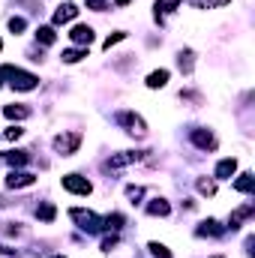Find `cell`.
I'll list each match as a JSON object with an SVG mask.
<instances>
[{"label": "cell", "instance_id": "36", "mask_svg": "<svg viewBox=\"0 0 255 258\" xmlns=\"http://www.w3.org/2000/svg\"><path fill=\"white\" fill-rule=\"evenodd\" d=\"M114 3H117V6H126V3H132V0H114Z\"/></svg>", "mask_w": 255, "mask_h": 258}, {"label": "cell", "instance_id": "40", "mask_svg": "<svg viewBox=\"0 0 255 258\" xmlns=\"http://www.w3.org/2000/svg\"><path fill=\"white\" fill-rule=\"evenodd\" d=\"M0 78H3V75H0Z\"/></svg>", "mask_w": 255, "mask_h": 258}, {"label": "cell", "instance_id": "3", "mask_svg": "<svg viewBox=\"0 0 255 258\" xmlns=\"http://www.w3.org/2000/svg\"><path fill=\"white\" fill-rule=\"evenodd\" d=\"M78 147H81V132H63L54 138V153L60 156H72Z\"/></svg>", "mask_w": 255, "mask_h": 258}, {"label": "cell", "instance_id": "24", "mask_svg": "<svg viewBox=\"0 0 255 258\" xmlns=\"http://www.w3.org/2000/svg\"><path fill=\"white\" fill-rule=\"evenodd\" d=\"M3 231L12 237H27V225H21V222H3Z\"/></svg>", "mask_w": 255, "mask_h": 258}, {"label": "cell", "instance_id": "5", "mask_svg": "<svg viewBox=\"0 0 255 258\" xmlns=\"http://www.w3.org/2000/svg\"><path fill=\"white\" fill-rule=\"evenodd\" d=\"M60 183H63L66 192H75V195H90V192H93L90 180H87V177H81V174H66Z\"/></svg>", "mask_w": 255, "mask_h": 258}, {"label": "cell", "instance_id": "27", "mask_svg": "<svg viewBox=\"0 0 255 258\" xmlns=\"http://www.w3.org/2000/svg\"><path fill=\"white\" fill-rule=\"evenodd\" d=\"M195 186H198V192H201V195H216V183H213V180L198 177V183H195Z\"/></svg>", "mask_w": 255, "mask_h": 258}, {"label": "cell", "instance_id": "38", "mask_svg": "<svg viewBox=\"0 0 255 258\" xmlns=\"http://www.w3.org/2000/svg\"><path fill=\"white\" fill-rule=\"evenodd\" d=\"M213 258H222V255H213Z\"/></svg>", "mask_w": 255, "mask_h": 258}, {"label": "cell", "instance_id": "7", "mask_svg": "<svg viewBox=\"0 0 255 258\" xmlns=\"http://www.w3.org/2000/svg\"><path fill=\"white\" fill-rule=\"evenodd\" d=\"M189 138H192V144L201 147V150H216V138H213L210 129H192Z\"/></svg>", "mask_w": 255, "mask_h": 258}, {"label": "cell", "instance_id": "30", "mask_svg": "<svg viewBox=\"0 0 255 258\" xmlns=\"http://www.w3.org/2000/svg\"><path fill=\"white\" fill-rule=\"evenodd\" d=\"M123 39H126V33H123V30H117V33H111V36L105 39V48H111V45H117V42H123Z\"/></svg>", "mask_w": 255, "mask_h": 258}, {"label": "cell", "instance_id": "12", "mask_svg": "<svg viewBox=\"0 0 255 258\" xmlns=\"http://www.w3.org/2000/svg\"><path fill=\"white\" fill-rule=\"evenodd\" d=\"M78 15V6L75 3H63V6H57V12H54V24H66V21H72Z\"/></svg>", "mask_w": 255, "mask_h": 258}, {"label": "cell", "instance_id": "2", "mask_svg": "<svg viewBox=\"0 0 255 258\" xmlns=\"http://www.w3.org/2000/svg\"><path fill=\"white\" fill-rule=\"evenodd\" d=\"M69 219L81 228V231H87V234H96V231H102V219L93 213V210H84V207H72L69 210Z\"/></svg>", "mask_w": 255, "mask_h": 258}, {"label": "cell", "instance_id": "17", "mask_svg": "<svg viewBox=\"0 0 255 258\" xmlns=\"http://www.w3.org/2000/svg\"><path fill=\"white\" fill-rule=\"evenodd\" d=\"M234 189H237V192H243V195H249L255 189V177L249 174V171H243V174L234 180Z\"/></svg>", "mask_w": 255, "mask_h": 258}, {"label": "cell", "instance_id": "1", "mask_svg": "<svg viewBox=\"0 0 255 258\" xmlns=\"http://www.w3.org/2000/svg\"><path fill=\"white\" fill-rule=\"evenodd\" d=\"M0 75H3V78H9V84H12L15 90H33V87L39 84V78H36L33 72L15 69V66H0Z\"/></svg>", "mask_w": 255, "mask_h": 258}, {"label": "cell", "instance_id": "32", "mask_svg": "<svg viewBox=\"0 0 255 258\" xmlns=\"http://www.w3.org/2000/svg\"><path fill=\"white\" fill-rule=\"evenodd\" d=\"M114 246H117V234H111V237H105V240H102V252H111Z\"/></svg>", "mask_w": 255, "mask_h": 258}, {"label": "cell", "instance_id": "21", "mask_svg": "<svg viewBox=\"0 0 255 258\" xmlns=\"http://www.w3.org/2000/svg\"><path fill=\"white\" fill-rule=\"evenodd\" d=\"M177 66H180V72H186V75L192 72V66H195V54H192L189 48L177 54Z\"/></svg>", "mask_w": 255, "mask_h": 258}, {"label": "cell", "instance_id": "39", "mask_svg": "<svg viewBox=\"0 0 255 258\" xmlns=\"http://www.w3.org/2000/svg\"><path fill=\"white\" fill-rule=\"evenodd\" d=\"M0 48H3V42H0Z\"/></svg>", "mask_w": 255, "mask_h": 258}, {"label": "cell", "instance_id": "10", "mask_svg": "<svg viewBox=\"0 0 255 258\" xmlns=\"http://www.w3.org/2000/svg\"><path fill=\"white\" fill-rule=\"evenodd\" d=\"M234 171H237V159L231 156V159H219V165H216V180H228V177H234Z\"/></svg>", "mask_w": 255, "mask_h": 258}, {"label": "cell", "instance_id": "20", "mask_svg": "<svg viewBox=\"0 0 255 258\" xmlns=\"http://www.w3.org/2000/svg\"><path fill=\"white\" fill-rule=\"evenodd\" d=\"M54 39H57L54 27H36V42H42V45H54Z\"/></svg>", "mask_w": 255, "mask_h": 258}, {"label": "cell", "instance_id": "18", "mask_svg": "<svg viewBox=\"0 0 255 258\" xmlns=\"http://www.w3.org/2000/svg\"><path fill=\"white\" fill-rule=\"evenodd\" d=\"M174 6H180V0H156V21L162 24L168 12H174Z\"/></svg>", "mask_w": 255, "mask_h": 258}, {"label": "cell", "instance_id": "34", "mask_svg": "<svg viewBox=\"0 0 255 258\" xmlns=\"http://www.w3.org/2000/svg\"><path fill=\"white\" fill-rule=\"evenodd\" d=\"M126 192H129V198L135 201V198H141V195H144V189H141V186H129Z\"/></svg>", "mask_w": 255, "mask_h": 258}, {"label": "cell", "instance_id": "11", "mask_svg": "<svg viewBox=\"0 0 255 258\" xmlns=\"http://www.w3.org/2000/svg\"><path fill=\"white\" fill-rule=\"evenodd\" d=\"M222 231H225V228H222L216 219H204V222L195 228V234H198V237H219Z\"/></svg>", "mask_w": 255, "mask_h": 258}, {"label": "cell", "instance_id": "37", "mask_svg": "<svg viewBox=\"0 0 255 258\" xmlns=\"http://www.w3.org/2000/svg\"><path fill=\"white\" fill-rule=\"evenodd\" d=\"M51 258H66V255H51Z\"/></svg>", "mask_w": 255, "mask_h": 258}, {"label": "cell", "instance_id": "8", "mask_svg": "<svg viewBox=\"0 0 255 258\" xmlns=\"http://www.w3.org/2000/svg\"><path fill=\"white\" fill-rule=\"evenodd\" d=\"M33 183H36V177L30 171H12L6 177V189H24V186H33Z\"/></svg>", "mask_w": 255, "mask_h": 258}, {"label": "cell", "instance_id": "35", "mask_svg": "<svg viewBox=\"0 0 255 258\" xmlns=\"http://www.w3.org/2000/svg\"><path fill=\"white\" fill-rule=\"evenodd\" d=\"M3 207H9V201H6V195H0V210H3Z\"/></svg>", "mask_w": 255, "mask_h": 258}, {"label": "cell", "instance_id": "16", "mask_svg": "<svg viewBox=\"0 0 255 258\" xmlns=\"http://www.w3.org/2000/svg\"><path fill=\"white\" fill-rule=\"evenodd\" d=\"M165 84H168V69H156V72H150V75H147V87H150V90L165 87Z\"/></svg>", "mask_w": 255, "mask_h": 258}, {"label": "cell", "instance_id": "19", "mask_svg": "<svg viewBox=\"0 0 255 258\" xmlns=\"http://www.w3.org/2000/svg\"><path fill=\"white\" fill-rule=\"evenodd\" d=\"M36 216H39L42 222H54V216H57V210H54V204H51V201H42V204L36 207Z\"/></svg>", "mask_w": 255, "mask_h": 258}, {"label": "cell", "instance_id": "31", "mask_svg": "<svg viewBox=\"0 0 255 258\" xmlns=\"http://www.w3.org/2000/svg\"><path fill=\"white\" fill-rule=\"evenodd\" d=\"M3 135H6L9 141H18V138L24 135V129H21V126H9V129H6V132H3Z\"/></svg>", "mask_w": 255, "mask_h": 258}, {"label": "cell", "instance_id": "23", "mask_svg": "<svg viewBox=\"0 0 255 258\" xmlns=\"http://www.w3.org/2000/svg\"><path fill=\"white\" fill-rule=\"evenodd\" d=\"M120 225H123V213H108L102 219V228H108V231H120Z\"/></svg>", "mask_w": 255, "mask_h": 258}, {"label": "cell", "instance_id": "4", "mask_svg": "<svg viewBox=\"0 0 255 258\" xmlns=\"http://www.w3.org/2000/svg\"><path fill=\"white\" fill-rule=\"evenodd\" d=\"M117 123H120V126H126V132H129V135H135V138H144V135H147L144 120H141L135 111H120V114H117Z\"/></svg>", "mask_w": 255, "mask_h": 258}, {"label": "cell", "instance_id": "6", "mask_svg": "<svg viewBox=\"0 0 255 258\" xmlns=\"http://www.w3.org/2000/svg\"><path fill=\"white\" fill-rule=\"evenodd\" d=\"M141 159V153L138 150H123V153H117V156H111V159H105V171H117V168H123V165H132V162H138Z\"/></svg>", "mask_w": 255, "mask_h": 258}, {"label": "cell", "instance_id": "28", "mask_svg": "<svg viewBox=\"0 0 255 258\" xmlns=\"http://www.w3.org/2000/svg\"><path fill=\"white\" fill-rule=\"evenodd\" d=\"M24 27H27V21H24V18H18V15H12V18H9V30H12L15 36H18Z\"/></svg>", "mask_w": 255, "mask_h": 258}, {"label": "cell", "instance_id": "15", "mask_svg": "<svg viewBox=\"0 0 255 258\" xmlns=\"http://www.w3.org/2000/svg\"><path fill=\"white\" fill-rule=\"evenodd\" d=\"M252 210H255V204H243V207H237V210L231 213V219H228L231 231H234V228H240V222H243V219H246V216H249Z\"/></svg>", "mask_w": 255, "mask_h": 258}, {"label": "cell", "instance_id": "14", "mask_svg": "<svg viewBox=\"0 0 255 258\" xmlns=\"http://www.w3.org/2000/svg\"><path fill=\"white\" fill-rule=\"evenodd\" d=\"M147 213H150V216H168V213H171V204H168L165 198H153V201L147 204Z\"/></svg>", "mask_w": 255, "mask_h": 258}, {"label": "cell", "instance_id": "22", "mask_svg": "<svg viewBox=\"0 0 255 258\" xmlns=\"http://www.w3.org/2000/svg\"><path fill=\"white\" fill-rule=\"evenodd\" d=\"M3 159H6L9 165H27V162H30V156H27L24 150H9V153H6Z\"/></svg>", "mask_w": 255, "mask_h": 258}, {"label": "cell", "instance_id": "33", "mask_svg": "<svg viewBox=\"0 0 255 258\" xmlns=\"http://www.w3.org/2000/svg\"><path fill=\"white\" fill-rule=\"evenodd\" d=\"M87 6H90V9H96V12L108 9V3H105V0H87Z\"/></svg>", "mask_w": 255, "mask_h": 258}, {"label": "cell", "instance_id": "25", "mask_svg": "<svg viewBox=\"0 0 255 258\" xmlns=\"http://www.w3.org/2000/svg\"><path fill=\"white\" fill-rule=\"evenodd\" d=\"M225 3H231V0H189V6H195V9H219Z\"/></svg>", "mask_w": 255, "mask_h": 258}, {"label": "cell", "instance_id": "9", "mask_svg": "<svg viewBox=\"0 0 255 258\" xmlns=\"http://www.w3.org/2000/svg\"><path fill=\"white\" fill-rule=\"evenodd\" d=\"M69 39H72L75 45H90V42H93V27H87V24H75V27L69 30Z\"/></svg>", "mask_w": 255, "mask_h": 258}, {"label": "cell", "instance_id": "29", "mask_svg": "<svg viewBox=\"0 0 255 258\" xmlns=\"http://www.w3.org/2000/svg\"><path fill=\"white\" fill-rule=\"evenodd\" d=\"M150 252H153L156 258H171V252H168L162 243H150Z\"/></svg>", "mask_w": 255, "mask_h": 258}, {"label": "cell", "instance_id": "26", "mask_svg": "<svg viewBox=\"0 0 255 258\" xmlns=\"http://www.w3.org/2000/svg\"><path fill=\"white\" fill-rule=\"evenodd\" d=\"M81 57H87V48H69V51H63V63H78Z\"/></svg>", "mask_w": 255, "mask_h": 258}, {"label": "cell", "instance_id": "13", "mask_svg": "<svg viewBox=\"0 0 255 258\" xmlns=\"http://www.w3.org/2000/svg\"><path fill=\"white\" fill-rule=\"evenodd\" d=\"M3 114H6L9 120H24V117H30V108H27V105H21V102H12V105H6V108H3Z\"/></svg>", "mask_w": 255, "mask_h": 258}]
</instances>
